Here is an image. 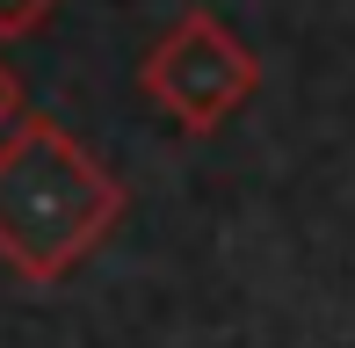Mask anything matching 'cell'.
Returning a JSON list of instances; mask_svg holds the SVG:
<instances>
[{"instance_id":"1","label":"cell","mask_w":355,"mask_h":348,"mask_svg":"<svg viewBox=\"0 0 355 348\" xmlns=\"http://www.w3.org/2000/svg\"><path fill=\"white\" fill-rule=\"evenodd\" d=\"M123 218V182L51 116L0 138V261L22 283H66Z\"/></svg>"},{"instance_id":"2","label":"cell","mask_w":355,"mask_h":348,"mask_svg":"<svg viewBox=\"0 0 355 348\" xmlns=\"http://www.w3.org/2000/svg\"><path fill=\"white\" fill-rule=\"evenodd\" d=\"M138 87H145V102H153L167 123H182V131L203 138V131L232 123L239 109L254 102V87H261V58H254L218 15L189 8L182 22L145 51Z\"/></svg>"},{"instance_id":"3","label":"cell","mask_w":355,"mask_h":348,"mask_svg":"<svg viewBox=\"0 0 355 348\" xmlns=\"http://www.w3.org/2000/svg\"><path fill=\"white\" fill-rule=\"evenodd\" d=\"M58 0H0V37H29V29L51 22Z\"/></svg>"},{"instance_id":"4","label":"cell","mask_w":355,"mask_h":348,"mask_svg":"<svg viewBox=\"0 0 355 348\" xmlns=\"http://www.w3.org/2000/svg\"><path fill=\"white\" fill-rule=\"evenodd\" d=\"M15 123H22V87H15V73L0 66V138H8Z\"/></svg>"}]
</instances>
